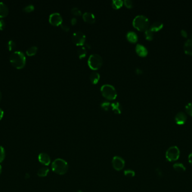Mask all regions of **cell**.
Returning <instances> with one entry per match:
<instances>
[{
  "label": "cell",
  "mask_w": 192,
  "mask_h": 192,
  "mask_svg": "<svg viewBox=\"0 0 192 192\" xmlns=\"http://www.w3.org/2000/svg\"><path fill=\"white\" fill-rule=\"evenodd\" d=\"M10 60L14 67L17 69H21L24 67L25 65L26 58L23 52L16 51L10 55Z\"/></svg>",
  "instance_id": "cell-1"
},
{
  "label": "cell",
  "mask_w": 192,
  "mask_h": 192,
  "mask_svg": "<svg viewBox=\"0 0 192 192\" xmlns=\"http://www.w3.org/2000/svg\"><path fill=\"white\" fill-rule=\"evenodd\" d=\"M52 169L54 173L62 175L67 173L69 165L65 160L61 158H58L52 163Z\"/></svg>",
  "instance_id": "cell-2"
},
{
  "label": "cell",
  "mask_w": 192,
  "mask_h": 192,
  "mask_svg": "<svg viewBox=\"0 0 192 192\" xmlns=\"http://www.w3.org/2000/svg\"><path fill=\"white\" fill-rule=\"evenodd\" d=\"M133 25L135 28L139 30L145 31L148 29L149 21L147 17L143 15H139L134 18Z\"/></svg>",
  "instance_id": "cell-3"
},
{
  "label": "cell",
  "mask_w": 192,
  "mask_h": 192,
  "mask_svg": "<svg viewBox=\"0 0 192 192\" xmlns=\"http://www.w3.org/2000/svg\"><path fill=\"white\" fill-rule=\"evenodd\" d=\"M101 91L103 96L108 100L115 99L117 96V91L115 88L110 84L102 85L101 87Z\"/></svg>",
  "instance_id": "cell-4"
},
{
  "label": "cell",
  "mask_w": 192,
  "mask_h": 192,
  "mask_svg": "<svg viewBox=\"0 0 192 192\" xmlns=\"http://www.w3.org/2000/svg\"><path fill=\"white\" fill-rule=\"evenodd\" d=\"M103 64L102 58L97 54H93L89 56L88 60L89 67L93 70H97L101 67Z\"/></svg>",
  "instance_id": "cell-5"
},
{
  "label": "cell",
  "mask_w": 192,
  "mask_h": 192,
  "mask_svg": "<svg viewBox=\"0 0 192 192\" xmlns=\"http://www.w3.org/2000/svg\"><path fill=\"white\" fill-rule=\"evenodd\" d=\"M180 156V151L176 146H173L169 148L166 153V159L170 161H175L178 160Z\"/></svg>",
  "instance_id": "cell-6"
},
{
  "label": "cell",
  "mask_w": 192,
  "mask_h": 192,
  "mask_svg": "<svg viewBox=\"0 0 192 192\" xmlns=\"http://www.w3.org/2000/svg\"><path fill=\"white\" fill-rule=\"evenodd\" d=\"M86 35L81 31H77L73 33L72 40L73 42L77 46H82L86 42Z\"/></svg>",
  "instance_id": "cell-7"
},
{
  "label": "cell",
  "mask_w": 192,
  "mask_h": 192,
  "mask_svg": "<svg viewBox=\"0 0 192 192\" xmlns=\"http://www.w3.org/2000/svg\"><path fill=\"white\" fill-rule=\"evenodd\" d=\"M112 164L115 170L121 171L125 166V161L121 157L119 156H115L112 159Z\"/></svg>",
  "instance_id": "cell-8"
},
{
  "label": "cell",
  "mask_w": 192,
  "mask_h": 192,
  "mask_svg": "<svg viewBox=\"0 0 192 192\" xmlns=\"http://www.w3.org/2000/svg\"><path fill=\"white\" fill-rule=\"evenodd\" d=\"M49 21L53 26H60L62 23V18L58 12H53L49 15Z\"/></svg>",
  "instance_id": "cell-9"
},
{
  "label": "cell",
  "mask_w": 192,
  "mask_h": 192,
  "mask_svg": "<svg viewBox=\"0 0 192 192\" xmlns=\"http://www.w3.org/2000/svg\"><path fill=\"white\" fill-rule=\"evenodd\" d=\"M175 121L178 125H183L185 123L187 119V116L185 113L182 112H178L175 118Z\"/></svg>",
  "instance_id": "cell-10"
},
{
  "label": "cell",
  "mask_w": 192,
  "mask_h": 192,
  "mask_svg": "<svg viewBox=\"0 0 192 192\" xmlns=\"http://www.w3.org/2000/svg\"><path fill=\"white\" fill-rule=\"evenodd\" d=\"M39 161L46 166H48L51 163V158L48 154L41 153L38 155Z\"/></svg>",
  "instance_id": "cell-11"
},
{
  "label": "cell",
  "mask_w": 192,
  "mask_h": 192,
  "mask_svg": "<svg viewBox=\"0 0 192 192\" xmlns=\"http://www.w3.org/2000/svg\"><path fill=\"white\" fill-rule=\"evenodd\" d=\"M135 51L136 53L141 57H145L148 54V50L142 44H138L135 46Z\"/></svg>",
  "instance_id": "cell-12"
},
{
  "label": "cell",
  "mask_w": 192,
  "mask_h": 192,
  "mask_svg": "<svg viewBox=\"0 0 192 192\" xmlns=\"http://www.w3.org/2000/svg\"><path fill=\"white\" fill-rule=\"evenodd\" d=\"M83 18L85 21L89 23H93L96 21L95 15L91 12H85L83 14Z\"/></svg>",
  "instance_id": "cell-13"
},
{
  "label": "cell",
  "mask_w": 192,
  "mask_h": 192,
  "mask_svg": "<svg viewBox=\"0 0 192 192\" xmlns=\"http://www.w3.org/2000/svg\"><path fill=\"white\" fill-rule=\"evenodd\" d=\"M184 51L186 54L192 55V39H187L184 45Z\"/></svg>",
  "instance_id": "cell-14"
},
{
  "label": "cell",
  "mask_w": 192,
  "mask_h": 192,
  "mask_svg": "<svg viewBox=\"0 0 192 192\" xmlns=\"http://www.w3.org/2000/svg\"><path fill=\"white\" fill-rule=\"evenodd\" d=\"M9 13L8 6L3 2H0V18L5 17Z\"/></svg>",
  "instance_id": "cell-15"
},
{
  "label": "cell",
  "mask_w": 192,
  "mask_h": 192,
  "mask_svg": "<svg viewBox=\"0 0 192 192\" xmlns=\"http://www.w3.org/2000/svg\"><path fill=\"white\" fill-rule=\"evenodd\" d=\"M126 38L129 41L132 43H135L138 40V36L136 33L133 31H129L126 34Z\"/></svg>",
  "instance_id": "cell-16"
},
{
  "label": "cell",
  "mask_w": 192,
  "mask_h": 192,
  "mask_svg": "<svg viewBox=\"0 0 192 192\" xmlns=\"http://www.w3.org/2000/svg\"><path fill=\"white\" fill-rule=\"evenodd\" d=\"M112 111L117 114H120L122 112V106L119 102H116L111 104Z\"/></svg>",
  "instance_id": "cell-17"
},
{
  "label": "cell",
  "mask_w": 192,
  "mask_h": 192,
  "mask_svg": "<svg viewBox=\"0 0 192 192\" xmlns=\"http://www.w3.org/2000/svg\"><path fill=\"white\" fill-rule=\"evenodd\" d=\"M89 78L92 84H96L99 80L100 75L97 72H93L91 73V75L89 76Z\"/></svg>",
  "instance_id": "cell-18"
},
{
  "label": "cell",
  "mask_w": 192,
  "mask_h": 192,
  "mask_svg": "<svg viewBox=\"0 0 192 192\" xmlns=\"http://www.w3.org/2000/svg\"><path fill=\"white\" fill-rule=\"evenodd\" d=\"M163 23L160 21H156L151 26L149 29L153 32H156L161 29L163 27Z\"/></svg>",
  "instance_id": "cell-19"
},
{
  "label": "cell",
  "mask_w": 192,
  "mask_h": 192,
  "mask_svg": "<svg viewBox=\"0 0 192 192\" xmlns=\"http://www.w3.org/2000/svg\"><path fill=\"white\" fill-rule=\"evenodd\" d=\"M173 167L175 169V170H176L179 173L184 172L186 170L185 167L183 165V164L181 163H175L173 166Z\"/></svg>",
  "instance_id": "cell-20"
},
{
  "label": "cell",
  "mask_w": 192,
  "mask_h": 192,
  "mask_svg": "<svg viewBox=\"0 0 192 192\" xmlns=\"http://www.w3.org/2000/svg\"><path fill=\"white\" fill-rule=\"evenodd\" d=\"M77 53L79 58L82 59L86 57V48H85L84 46H81L79 47L77 50Z\"/></svg>",
  "instance_id": "cell-21"
},
{
  "label": "cell",
  "mask_w": 192,
  "mask_h": 192,
  "mask_svg": "<svg viewBox=\"0 0 192 192\" xmlns=\"http://www.w3.org/2000/svg\"><path fill=\"white\" fill-rule=\"evenodd\" d=\"M49 169L47 167H42L38 171L37 175L39 177H45L48 175Z\"/></svg>",
  "instance_id": "cell-22"
},
{
  "label": "cell",
  "mask_w": 192,
  "mask_h": 192,
  "mask_svg": "<svg viewBox=\"0 0 192 192\" xmlns=\"http://www.w3.org/2000/svg\"><path fill=\"white\" fill-rule=\"evenodd\" d=\"M37 50H38V48L37 46H31L30 48H29L27 50L26 53L28 56H33V55H34L37 53Z\"/></svg>",
  "instance_id": "cell-23"
},
{
  "label": "cell",
  "mask_w": 192,
  "mask_h": 192,
  "mask_svg": "<svg viewBox=\"0 0 192 192\" xmlns=\"http://www.w3.org/2000/svg\"><path fill=\"white\" fill-rule=\"evenodd\" d=\"M123 5L122 0H113L112 2V6L114 9H117L120 8Z\"/></svg>",
  "instance_id": "cell-24"
},
{
  "label": "cell",
  "mask_w": 192,
  "mask_h": 192,
  "mask_svg": "<svg viewBox=\"0 0 192 192\" xmlns=\"http://www.w3.org/2000/svg\"><path fill=\"white\" fill-rule=\"evenodd\" d=\"M144 36L145 39L148 40H152L154 38V32L149 28L147 29L144 32Z\"/></svg>",
  "instance_id": "cell-25"
},
{
  "label": "cell",
  "mask_w": 192,
  "mask_h": 192,
  "mask_svg": "<svg viewBox=\"0 0 192 192\" xmlns=\"http://www.w3.org/2000/svg\"><path fill=\"white\" fill-rule=\"evenodd\" d=\"M111 106V103L107 101H104L101 103V107L105 111L109 110Z\"/></svg>",
  "instance_id": "cell-26"
},
{
  "label": "cell",
  "mask_w": 192,
  "mask_h": 192,
  "mask_svg": "<svg viewBox=\"0 0 192 192\" xmlns=\"http://www.w3.org/2000/svg\"><path fill=\"white\" fill-rule=\"evenodd\" d=\"M7 46H8V50H10V51H12V50H14L16 48V44L14 41L10 40L8 42V45Z\"/></svg>",
  "instance_id": "cell-27"
},
{
  "label": "cell",
  "mask_w": 192,
  "mask_h": 192,
  "mask_svg": "<svg viewBox=\"0 0 192 192\" xmlns=\"http://www.w3.org/2000/svg\"><path fill=\"white\" fill-rule=\"evenodd\" d=\"M124 175L126 177H133L135 176L134 171L133 170H130V169H128L124 171Z\"/></svg>",
  "instance_id": "cell-28"
},
{
  "label": "cell",
  "mask_w": 192,
  "mask_h": 192,
  "mask_svg": "<svg viewBox=\"0 0 192 192\" xmlns=\"http://www.w3.org/2000/svg\"><path fill=\"white\" fill-rule=\"evenodd\" d=\"M5 157V149L2 146H0V163L4 160Z\"/></svg>",
  "instance_id": "cell-29"
},
{
  "label": "cell",
  "mask_w": 192,
  "mask_h": 192,
  "mask_svg": "<svg viewBox=\"0 0 192 192\" xmlns=\"http://www.w3.org/2000/svg\"><path fill=\"white\" fill-rule=\"evenodd\" d=\"M185 110L190 115L192 116V102L189 103L185 106Z\"/></svg>",
  "instance_id": "cell-30"
},
{
  "label": "cell",
  "mask_w": 192,
  "mask_h": 192,
  "mask_svg": "<svg viewBox=\"0 0 192 192\" xmlns=\"http://www.w3.org/2000/svg\"><path fill=\"white\" fill-rule=\"evenodd\" d=\"M34 9V5H32V4H29V5H28L24 7V8L23 9V11H24L25 12H31V11H33Z\"/></svg>",
  "instance_id": "cell-31"
},
{
  "label": "cell",
  "mask_w": 192,
  "mask_h": 192,
  "mask_svg": "<svg viewBox=\"0 0 192 192\" xmlns=\"http://www.w3.org/2000/svg\"><path fill=\"white\" fill-rule=\"evenodd\" d=\"M71 12L73 13V14L77 15V16H79L82 14V12L81 10H80L79 8H77V7H74L73 8H72L71 9Z\"/></svg>",
  "instance_id": "cell-32"
},
{
  "label": "cell",
  "mask_w": 192,
  "mask_h": 192,
  "mask_svg": "<svg viewBox=\"0 0 192 192\" xmlns=\"http://www.w3.org/2000/svg\"><path fill=\"white\" fill-rule=\"evenodd\" d=\"M124 3L125 6L128 8H132L134 6L133 2L131 0H125L124 1Z\"/></svg>",
  "instance_id": "cell-33"
},
{
  "label": "cell",
  "mask_w": 192,
  "mask_h": 192,
  "mask_svg": "<svg viewBox=\"0 0 192 192\" xmlns=\"http://www.w3.org/2000/svg\"><path fill=\"white\" fill-rule=\"evenodd\" d=\"M60 26H61V27L62 29H63L64 30L66 31V32H67V31H69L70 30V28H69V26H67V24H66L65 23H61V25H60Z\"/></svg>",
  "instance_id": "cell-34"
},
{
  "label": "cell",
  "mask_w": 192,
  "mask_h": 192,
  "mask_svg": "<svg viewBox=\"0 0 192 192\" xmlns=\"http://www.w3.org/2000/svg\"><path fill=\"white\" fill-rule=\"evenodd\" d=\"M6 27V23L5 20L3 19L0 20V29L3 30L5 29Z\"/></svg>",
  "instance_id": "cell-35"
},
{
  "label": "cell",
  "mask_w": 192,
  "mask_h": 192,
  "mask_svg": "<svg viewBox=\"0 0 192 192\" xmlns=\"http://www.w3.org/2000/svg\"><path fill=\"white\" fill-rule=\"evenodd\" d=\"M181 34H182V35L183 37H187V36H188V33H187V31L184 30V29H182L181 30Z\"/></svg>",
  "instance_id": "cell-36"
},
{
  "label": "cell",
  "mask_w": 192,
  "mask_h": 192,
  "mask_svg": "<svg viewBox=\"0 0 192 192\" xmlns=\"http://www.w3.org/2000/svg\"><path fill=\"white\" fill-rule=\"evenodd\" d=\"M77 19L76 18H73L71 19V23L73 25H74L77 23Z\"/></svg>",
  "instance_id": "cell-37"
},
{
  "label": "cell",
  "mask_w": 192,
  "mask_h": 192,
  "mask_svg": "<svg viewBox=\"0 0 192 192\" xmlns=\"http://www.w3.org/2000/svg\"><path fill=\"white\" fill-rule=\"evenodd\" d=\"M3 114H4V112H3V110L1 108H0V120L2 118V117L3 116Z\"/></svg>",
  "instance_id": "cell-38"
},
{
  "label": "cell",
  "mask_w": 192,
  "mask_h": 192,
  "mask_svg": "<svg viewBox=\"0 0 192 192\" xmlns=\"http://www.w3.org/2000/svg\"><path fill=\"white\" fill-rule=\"evenodd\" d=\"M188 160H189V163H191L192 164V153L189 154V155L188 157Z\"/></svg>",
  "instance_id": "cell-39"
},
{
  "label": "cell",
  "mask_w": 192,
  "mask_h": 192,
  "mask_svg": "<svg viewBox=\"0 0 192 192\" xmlns=\"http://www.w3.org/2000/svg\"><path fill=\"white\" fill-rule=\"evenodd\" d=\"M142 70L141 69H139V68H136V73H138V74H140V73H142Z\"/></svg>",
  "instance_id": "cell-40"
},
{
  "label": "cell",
  "mask_w": 192,
  "mask_h": 192,
  "mask_svg": "<svg viewBox=\"0 0 192 192\" xmlns=\"http://www.w3.org/2000/svg\"><path fill=\"white\" fill-rule=\"evenodd\" d=\"M29 177V174H28V173H27V174H26V175H25V178H26V179H28Z\"/></svg>",
  "instance_id": "cell-41"
},
{
  "label": "cell",
  "mask_w": 192,
  "mask_h": 192,
  "mask_svg": "<svg viewBox=\"0 0 192 192\" xmlns=\"http://www.w3.org/2000/svg\"><path fill=\"white\" fill-rule=\"evenodd\" d=\"M86 46L87 48H91V46H90L88 44H86Z\"/></svg>",
  "instance_id": "cell-42"
},
{
  "label": "cell",
  "mask_w": 192,
  "mask_h": 192,
  "mask_svg": "<svg viewBox=\"0 0 192 192\" xmlns=\"http://www.w3.org/2000/svg\"><path fill=\"white\" fill-rule=\"evenodd\" d=\"M1 173H2V166L0 165V175L1 174Z\"/></svg>",
  "instance_id": "cell-43"
},
{
  "label": "cell",
  "mask_w": 192,
  "mask_h": 192,
  "mask_svg": "<svg viewBox=\"0 0 192 192\" xmlns=\"http://www.w3.org/2000/svg\"><path fill=\"white\" fill-rule=\"evenodd\" d=\"M1 97H2V94H1V91H0V101H1Z\"/></svg>",
  "instance_id": "cell-44"
}]
</instances>
